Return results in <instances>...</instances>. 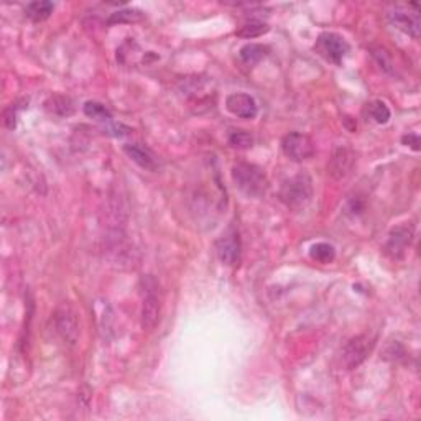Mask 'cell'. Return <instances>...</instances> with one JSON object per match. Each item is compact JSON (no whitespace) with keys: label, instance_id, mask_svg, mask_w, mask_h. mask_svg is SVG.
I'll return each instance as SVG.
<instances>
[{"label":"cell","instance_id":"6da1fadb","mask_svg":"<svg viewBox=\"0 0 421 421\" xmlns=\"http://www.w3.org/2000/svg\"><path fill=\"white\" fill-rule=\"evenodd\" d=\"M232 180L245 196L262 198L269 189V180L263 170L252 163H237L232 168Z\"/></svg>","mask_w":421,"mask_h":421},{"label":"cell","instance_id":"7a4b0ae2","mask_svg":"<svg viewBox=\"0 0 421 421\" xmlns=\"http://www.w3.org/2000/svg\"><path fill=\"white\" fill-rule=\"evenodd\" d=\"M280 198L293 211H301L313 199V181L306 173H300L282 186Z\"/></svg>","mask_w":421,"mask_h":421},{"label":"cell","instance_id":"3957f363","mask_svg":"<svg viewBox=\"0 0 421 421\" xmlns=\"http://www.w3.org/2000/svg\"><path fill=\"white\" fill-rule=\"evenodd\" d=\"M143 285V301H142V327L143 331H153L160 322L161 316V300L158 293V283L153 276H145Z\"/></svg>","mask_w":421,"mask_h":421},{"label":"cell","instance_id":"277c9868","mask_svg":"<svg viewBox=\"0 0 421 421\" xmlns=\"http://www.w3.org/2000/svg\"><path fill=\"white\" fill-rule=\"evenodd\" d=\"M54 325H57L58 334L61 336L63 341L76 346L79 341V318L78 313L70 301H63L54 311Z\"/></svg>","mask_w":421,"mask_h":421},{"label":"cell","instance_id":"5b68a950","mask_svg":"<svg viewBox=\"0 0 421 421\" xmlns=\"http://www.w3.org/2000/svg\"><path fill=\"white\" fill-rule=\"evenodd\" d=\"M373 338L369 334H360L352 338L341 352V364L346 371H354L367 359L373 349Z\"/></svg>","mask_w":421,"mask_h":421},{"label":"cell","instance_id":"8992f818","mask_svg":"<svg viewBox=\"0 0 421 421\" xmlns=\"http://www.w3.org/2000/svg\"><path fill=\"white\" fill-rule=\"evenodd\" d=\"M389 22L393 25L395 28L402 30L407 35L418 38L420 37V10L416 3H411L408 7H395L387 14Z\"/></svg>","mask_w":421,"mask_h":421},{"label":"cell","instance_id":"52a82bcc","mask_svg":"<svg viewBox=\"0 0 421 421\" xmlns=\"http://www.w3.org/2000/svg\"><path fill=\"white\" fill-rule=\"evenodd\" d=\"M314 50H316L318 53H320L325 59H327L329 63L341 65L344 57H346L349 51V45L341 35H338V33L326 32L318 37Z\"/></svg>","mask_w":421,"mask_h":421},{"label":"cell","instance_id":"ba28073f","mask_svg":"<svg viewBox=\"0 0 421 421\" xmlns=\"http://www.w3.org/2000/svg\"><path fill=\"white\" fill-rule=\"evenodd\" d=\"M282 150L288 158L296 161V163L309 160L314 155L313 140L308 135L300 134V132H291V134L285 135L282 140Z\"/></svg>","mask_w":421,"mask_h":421},{"label":"cell","instance_id":"9c48e42d","mask_svg":"<svg viewBox=\"0 0 421 421\" xmlns=\"http://www.w3.org/2000/svg\"><path fill=\"white\" fill-rule=\"evenodd\" d=\"M240 237L237 231L225 232L223 237L216 244V252H218L219 260L225 263V265H236L240 260Z\"/></svg>","mask_w":421,"mask_h":421},{"label":"cell","instance_id":"30bf717a","mask_svg":"<svg viewBox=\"0 0 421 421\" xmlns=\"http://www.w3.org/2000/svg\"><path fill=\"white\" fill-rule=\"evenodd\" d=\"M225 107L232 116L240 119H255L258 114L257 101L245 92H234L225 99Z\"/></svg>","mask_w":421,"mask_h":421},{"label":"cell","instance_id":"8fae6325","mask_svg":"<svg viewBox=\"0 0 421 421\" xmlns=\"http://www.w3.org/2000/svg\"><path fill=\"white\" fill-rule=\"evenodd\" d=\"M413 227L411 225H398L389 234V242H387V254L392 255L393 258H402L405 250L410 247L413 240Z\"/></svg>","mask_w":421,"mask_h":421},{"label":"cell","instance_id":"7c38bea8","mask_svg":"<svg viewBox=\"0 0 421 421\" xmlns=\"http://www.w3.org/2000/svg\"><path fill=\"white\" fill-rule=\"evenodd\" d=\"M354 152L347 147H338L333 153V158L329 163V173L333 174L336 180H341L351 172L352 165H354Z\"/></svg>","mask_w":421,"mask_h":421},{"label":"cell","instance_id":"4fadbf2b","mask_svg":"<svg viewBox=\"0 0 421 421\" xmlns=\"http://www.w3.org/2000/svg\"><path fill=\"white\" fill-rule=\"evenodd\" d=\"M124 152L129 155V158L132 161H135V163L138 165V167L145 170L156 168V158L150 148L140 145V143H127V145H124Z\"/></svg>","mask_w":421,"mask_h":421},{"label":"cell","instance_id":"5bb4252c","mask_svg":"<svg viewBox=\"0 0 421 421\" xmlns=\"http://www.w3.org/2000/svg\"><path fill=\"white\" fill-rule=\"evenodd\" d=\"M53 10H54V3L46 2V0H38V2L28 3L27 8H25V15H27L32 22L40 23L48 20L51 14H53Z\"/></svg>","mask_w":421,"mask_h":421},{"label":"cell","instance_id":"9a60e30c","mask_svg":"<svg viewBox=\"0 0 421 421\" xmlns=\"http://www.w3.org/2000/svg\"><path fill=\"white\" fill-rule=\"evenodd\" d=\"M45 107L46 110H50L51 114L59 117H68L74 112L73 101L65 96H51L50 99L45 102Z\"/></svg>","mask_w":421,"mask_h":421},{"label":"cell","instance_id":"2e32d148","mask_svg":"<svg viewBox=\"0 0 421 421\" xmlns=\"http://www.w3.org/2000/svg\"><path fill=\"white\" fill-rule=\"evenodd\" d=\"M267 46L263 45H257V43H249L245 46H242L239 51V58L240 61L244 63L245 66H255L257 63H260L263 58H265L267 54Z\"/></svg>","mask_w":421,"mask_h":421},{"label":"cell","instance_id":"e0dca14e","mask_svg":"<svg viewBox=\"0 0 421 421\" xmlns=\"http://www.w3.org/2000/svg\"><path fill=\"white\" fill-rule=\"evenodd\" d=\"M84 114H86L89 119H94L97 122H112V114H110V110L105 107L104 104H101V102L88 101L86 104H84Z\"/></svg>","mask_w":421,"mask_h":421},{"label":"cell","instance_id":"ac0fdd59","mask_svg":"<svg viewBox=\"0 0 421 421\" xmlns=\"http://www.w3.org/2000/svg\"><path fill=\"white\" fill-rule=\"evenodd\" d=\"M269 30L270 27L267 23L249 22V23L242 25V27L236 32V35L240 38H245V40H252V38H258V37L265 35V33H269Z\"/></svg>","mask_w":421,"mask_h":421},{"label":"cell","instance_id":"d6986e66","mask_svg":"<svg viewBox=\"0 0 421 421\" xmlns=\"http://www.w3.org/2000/svg\"><path fill=\"white\" fill-rule=\"evenodd\" d=\"M309 255H311L313 260L320 263H331L336 258V250L331 244L320 242V244L313 245L311 250H309Z\"/></svg>","mask_w":421,"mask_h":421},{"label":"cell","instance_id":"ffe728a7","mask_svg":"<svg viewBox=\"0 0 421 421\" xmlns=\"http://www.w3.org/2000/svg\"><path fill=\"white\" fill-rule=\"evenodd\" d=\"M369 114H371V117L373 119V121L380 125L387 124V122L390 121V117H392V112H390L389 105L382 101L371 102V104H369Z\"/></svg>","mask_w":421,"mask_h":421},{"label":"cell","instance_id":"44dd1931","mask_svg":"<svg viewBox=\"0 0 421 421\" xmlns=\"http://www.w3.org/2000/svg\"><path fill=\"white\" fill-rule=\"evenodd\" d=\"M229 143H231L232 147L245 150V148H250L254 145V137L247 130H232L231 134H229Z\"/></svg>","mask_w":421,"mask_h":421},{"label":"cell","instance_id":"7402d4cb","mask_svg":"<svg viewBox=\"0 0 421 421\" xmlns=\"http://www.w3.org/2000/svg\"><path fill=\"white\" fill-rule=\"evenodd\" d=\"M143 19V14L140 10H121L116 12V14L110 15L109 23H134V22H140V20Z\"/></svg>","mask_w":421,"mask_h":421},{"label":"cell","instance_id":"603a6c76","mask_svg":"<svg viewBox=\"0 0 421 421\" xmlns=\"http://www.w3.org/2000/svg\"><path fill=\"white\" fill-rule=\"evenodd\" d=\"M3 122H6L7 129L14 130L17 125V107L14 104L10 105V107L6 109V112H3Z\"/></svg>","mask_w":421,"mask_h":421},{"label":"cell","instance_id":"cb8c5ba5","mask_svg":"<svg viewBox=\"0 0 421 421\" xmlns=\"http://www.w3.org/2000/svg\"><path fill=\"white\" fill-rule=\"evenodd\" d=\"M402 142L405 143V145H408L410 148H413L415 152L420 150V137L416 134H408L405 135V137L402 138Z\"/></svg>","mask_w":421,"mask_h":421}]
</instances>
